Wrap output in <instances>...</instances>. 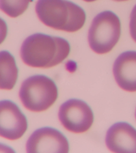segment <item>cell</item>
Returning <instances> with one entry per match:
<instances>
[{"label":"cell","instance_id":"1","mask_svg":"<svg viewBox=\"0 0 136 153\" xmlns=\"http://www.w3.org/2000/svg\"><path fill=\"white\" fill-rule=\"evenodd\" d=\"M70 52L69 43L64 38L37 33L25 40L20 56L23 62L29 67L50 68L62 63Z\"/></svg>","mask_w":136,"mask_h":153},{"label":"cell","instance_id":"2","mask_svg":"<svg viewBox=\"0 0 136 153\" xmlns=\"http://www.w3.org/2000/svg\"><path fill=\"white\" fill-rule=\"evenodd\" d=\"M36 12L46 26L69 33L78 31L86 22L83 9L68 0H38Z\"/></svg>","mask_w":136,"mask_h":153},{"label":"cell","instance_id":"3","mask_svg":"<svg viewBox=\"0 0 136 153\" xmlns=\"http://www.w3.org/2000/svg\"><path fill=\"white\" fill-rule=\"evenodd\" d=\"M19 97L27 109L33 112H42L55 103L58 97V89L52 79L44 75H35L23 82Z\"/></svg>","mask_w":136,"mask_h":153},{"label":"cell","instance_id":"4","mask_svg":"<svg viewBox=\"0 0 136 153\" xmlns=\"http://www.w3.org/2000/svg\"><path fill=\"white\" fill-rule=\"evenodd\" d=\"M121 31L120 20L114 12H101L94 18L89 30V46L97 54L109 53L118 42Z\"/></svg>","mask_w":136,"mask_h":153},{"label":"cell","instance_id":"5","mask_svg":"<svg viewBox=\"0 0 136 153\" xmlns=\"http://www.w3.org/2000/svg\"><path fill=\"white\" fill-rule=\"evenodd\" d=\"M59 118L63 126L74 133L88 131L94 122V114L90 106L83 100L71 99L61 106Z\"/></svg>","mask_w":136,"mask_h":153},{"label":"cell","instance_id":"6","mask_svg":"<svg viewBox=\"0 0 136 153\" xmlns=\"http://www.w3.org/2000/svg\"><path fill=\"white\" fill-rule=\"evenodd\" d=\"M27 153H63L69 151L67 138L59 130L50 127L36 130L29 138Z\"/></svg>","mask_w":136,"mask_h":153},{"label":"cell","instance_id":"7","mask_svg":"<svg viewBox=\"0 0 136 153\" xmlns=\"http://www.w3.org/2000/svg\"><path fill=\"white\" fill-rule=\"evenodd\" d=\"M27 128L26 117L18 105L11 100H1L0 136L16 140L24 135Z\"/></svg>","mask_w":136,"mask_h":153},{"label":"cell","instance_id":"8","mask_svg":"<svg viewBox=\"0 0 136 153\" xmlns=\"http://www.w3.org/2000/svg\"><path fill=\"white\" fill-rule=\"evenodd\" d=\"M105 143L114 153H136V129L127 122H117L108 130Z\"/></svg>","mask_w":136,"mask_h":153},{"label":"cell","instance_id":"9","mask_svg":"<svg viewBox=\"0 0 136 153\" xmlns=\"http://www.w3.org/2000/svg\"><path fill=\"white\" fill-rule=\"evenodd\" d=\"M113 71L115 80L122 89L136 91V51L121 54L115 61Z\"/></svg>","mask_w":136,"mask_h":153},{"label":"cell","instance_id":"10","mask_svg":"<svg viewBox=\"0 0 136 153\" xmlns=\"http://www.w3.org/2000/svg\"><path fill=\"white\" fill-rule=\"evenodd\" d=\"M18 76V69L13 56L8 51L0 52V89L13 88Z\"/></svg>","mask_w":136,"mask_h":153},{"label":"cell","instance_id":"11","mask_svg":"<svg viewBox=\"0 0 136 153\" xmlns=\"http://www.w3.org/2000/svg\"><path fill=\"white\" fill-rule=\"evenodd\" d=\"M31 0H0V9L8 16L17 18L26 11Z\"/></svg>","mask_w":136,"mask_h":153},{"label":"cell","instance_id":"12","mask_svg":"<svg viewBox=\"0 0 136 153\" xmlns=\"http://www.w3.org/2000/svg\"><path fill=\"white\" fill-rule=\"evenodd\" d=\"M130 32L134 41L136 42V4L133 8L130 16Z\"/></svg>","mask_w":136,"mask_h":153},{"label":"cell","instance_id":"13","mask_svg":"<svg viewBox=\"0 0 136 153\" xmlns=\"http://www.w3.org/2000/svg\"><path fill=\"white\" fill-rule=\"evenodd\" d=\"M7 33V25L3 19L0 18V44L4 42Z\"/></svg>","mask_w":136,"mask_h":153},{"label":"cell","instance_id":"14","mask_svg":"<svg viewBox=\"0 0 136 153\" xmlns=\"http://www.w3.org/2000/svg\"><path fill=\"white\" fill-rule=\"evenodd\" d=\"M84 1H86L87 2H94V1H95L96 0H83Z\"/></svg>","mask_w":136,"mask_h":153},{"label":"cell","instance_id":"15","mask_svg":"<svg viewBox=\"0 0 136 153\" xmlns=\"http://www.w3.org/2000/svg\"><path fill=\"white\" fill-rule=\"evenodd\" d=\"M114 1H119V2H121V1H128V0H114Z\"/></svg>","mask_w":136,"mask_h":153},{"label":"cell","instance_id":"16","mask_svg":"<svg viewBox=\"0 0 136 153\" xmlns=\"http://www.w3.org/2000/svg\"><path fill=\"white\" fill-rule=\"evenodd\" d=\"M135 117H136V112H135Z\"/></svg>","mask_w":136,"mask_h":153}]
</instances>
